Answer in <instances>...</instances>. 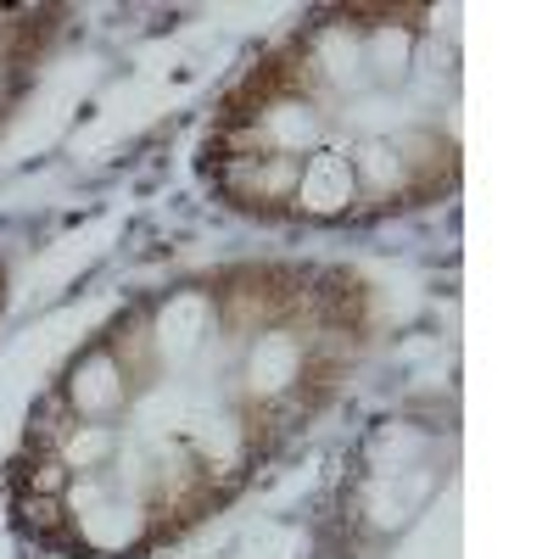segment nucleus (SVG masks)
Segmentation results:
<instances>
[{
  "label": "nucleus",
  "mask_w": 559,
  "mask_h": 559,
  "mask_svg": "<svg viewBox=\"0 0 559 559\" xmlns=\"http://www.w3.org/2000/svg\"><path fill=\"white\" fill-rule=\"evenodd\" d=\"M381 319V292L331 258H241L140 292L23 419L17 537L51 559L174 548L308 437Z\"/></svg>",
  "instance_id": "nucleus-1"
},
{
  "label": "nucleus",
  "mask_w": 559,
  "mask_h": 559,
  "mask_svg": "<svg viewBox=\"0 0 559 559\" xmlns=\"http://www.w3.org/2000/svg\"><path fill=\"white\" fill-rule=\"evenodd\" d=\"M453 7H324L213 107L197 174L241 218L369 229L464 174Z\"/></svg>",
  "instance_id": "nucleus-2"
},
{
  "label": "nucleus",
  "mask_w": 559,
  "mask_h": 559,
  "mask_svg": "<svg viewBox=\"0 0 559 559\" xmlns=\"http://www.w3.org/2000/svg\"><path fill=\"white\" fill-rule=\"evenodd\" d=\"M51 17L62 12H34V7H0V129H7L12 107L28 96L34 68L51 45Z\"/></svg>",
  "instance_id": "nucleus-4"
},
{
  "label": "nucleus",
  "mask_w": 559,
  "mask_h": 559,
  "mask_svg": "<svg viewBox=\"0 0 559 559\" xmlns=\"http://www.w3.org/2000/svg\"><path fill=\"white\" fill-rule=\"evenodd\" d=\"M7 302H12V280H7V263H0V313H7Z\"/></svg>",
  "instance_id": "nucleus-5"
},
{
  "label": "nucleus",
  "mask_w": 559,
  "mask_h": 559,
  "mask_svg": "<svg viewBox=\"0 0 559 559\" xmlns=\"http://www.w3.org/2000/svg\"><path fill=\"white\" fill-rule=\"evenodd\" d=\"M319 559H459V426L437 403L381 414L324 503Z\"/></svg>",
  "instance_id": "nucleus-3"
}]
</instances>
